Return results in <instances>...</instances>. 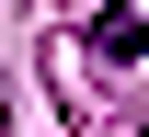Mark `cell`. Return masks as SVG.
Instances as JSON below:
<instances>
[{"instance_id":"cell-1","label":"cell","mask_w":149,"mask_h":137,"mask_svg":"<svg viewBox=\"0 0 149 137\" xmlns=\"http://www.w3.org/2000/svg\"><path fill=\"white\" fill-rule=\"evenodd\" d=\"M138 46H149L138 12H92V57H138Z\"/></svg>"}]
</instances>
